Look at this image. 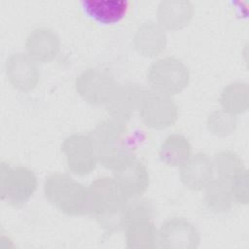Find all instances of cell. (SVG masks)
Returning a JSON list of instances; mask_svg holds the SVG:
<instances>
[{"label":"cell","instance_id":"cell-25","mask_svg":"<svg viewBox=\"0 0 249 249\" xmlns=\"http://www.w3.org/2000/svg\"><path fill=\"white\" fill-rule=\"evenodd\" d=\"M234 201L240 204L248 203V172L247 169L239 173L230 182Z\"/></svg>","mask_w":249,"mask_h":249},{"label":"cell","instance_id":"cell-16","mask_svg":"<svg viewBox=\"0 0 249 249\" xmlns=\"http://www.w3.org/2000/svg\"><path fill=\"white\" fill-rule=\"evenodd\" d=\"M81 4L85 14L103 24L118 22L128 10V2L124 0H84Z\"/></svg>","mask_w":249,"mask_h":249},{"label":"cell","instance_id":"cell-14","mask_svg":"<svg viewBox=\"0 0 249 249\" xmlns=\"http://www.w3.org/2000/svg\"><path fill=\"white\" fill-rule=\"evenodd\" d=\"M59 38L56 33L47 27H39L32 30L25 42L27 54L34 60L49 62L59 52Z\"/></svg>","mask_w":249,"mask_h":249},{"label":"cell","instance_id":"cell-20","mask_svg":"<svg viewBox=\"0 0 249 249\" xmlns=\"http://www.w3.org/2000/svg\"><path fill=\"white\" fill-rule=\"evenodd\" d=\"M223 110L231 115L245 112L248 108V87L246 83L235 82L226 87L220 97Z\"/></svg>","mask_w":249,"mask_h":249},{"label":"cell","instance_id":"cell-3","mask_svg":"<svg viewBox=\"0 0 249 249\" xmlns=\"http://www.w3.org/2000/svg\"><path fill=\"white\" fill-rule=\"evenodd\" d=\"M46 198L69 216L90 215L89 189L67 174L55 173L44 182Z\"/></svg>","mask_w":249,"mask_h":249},{"label":"cell","instance_id":"cell-19","mask_svg":"<svg viewBox=\"0 0 249 249\" xmlns=\"http://www.w3.org/2000/svg\"><path fill=\"white\" fill-rule=\"evenodd\" d=\"M126 247L155 248L160 247L159 231L153 219H145L130 224L125 229Z\"/></svg>","mask_w":249,"mask_h":249},{"label":"cell","instance_id":"cell-9","mask_svg":"<svg viewBox=\"0 0 249 249\" xmlns=\"http://www.w3.org/2000/svg\"><path fill=\"white\" fill-rule=\"evenodd\" d=\"M145 91L146 89L141 85L131 82L117 85L105 103L107 113L112 119L123 123L127 122L134 111L138 109Z\"/></svg>","mask_w":249,"mask_h":249},{"label":"cell","instance_id":"cell-8","mask_svg":"<svg viewBox=\"0 0 249 249\" xmlns=\"http://www.w3.org/2000/svg\"><path fill=\"white\" fill-rule=\"evenodd\" d=\"M138 112L143 123L156 129L169 127L178 119V108L173 100L156 91H145Z\"/></svg>","mask_w":249,"mask_h":249},{"label":"cell","instance_id":"cell-11","mask_svg":"<svg viewBox=\"0 0 249 249\" xmlns=\"http://www.w3.org/2000/svg\"><path fill=\"white\" fill-rule=\"evenodd\" d=\"M6 74L10 83L22 91L33 89L40 78L36 62L28 54L22 53H13L7 59Z\"/></svg>","mask_w":249,"mask_h":249},{"label":"cell","instance_id":"cell-18","mask_svg":"<svg viewBox=\"0 0 249 249\" xmlns=\"http://www.w3.org/2000/svg\"><path fill=\"white\" fill-rule=\"evenodd\" d=\"M159 156L160 160L169 166H182L192 156V145L184 135L173 133L161 143Z\"/></svg>","mask_w":249,"mask_h":249},{"label":"cell","instance_id":"cell-5","mask_svg":"<svg viewBox=\"0 0 249 249\" xmlns=\"http://www.w3.org/2000/svg\"><path fill=\"white\" fill-rule=\"evenodd\" d=\"M1 198L12 205L25 203L35 193L38 180L35 172L26 166L11 167L1 163Z\"/></svg>","mask_w":249,"mask_h":249},{"label":"cell","instance_id":"cell-24","mask_svg":"<svg viewBox=\"0 0 249 249\" xmlns=\"http://www.w3.org/2000/svg\"><path fill=\"white\" fill-rule=\"evenodd\" d=\"M209 130L219 136L231 133L236 126V118L224 110L214 112L207 121Z\"/></svg>","mask_w":249,"mask_h":249},{"label":"cell","instance_id":"cell-4","mask_svg":"<svg viewBox=\"0 0 249 249\" xmlns=\"http://www.w3.org/2000/svg\"><path fill=\"white\" fill-rule=\"evenodd\" d=\"M147 79L154 91L169 96L181 92L188 86L190 73L181 60L167 56L149 67Z\"/></svg>","mask_w":249,"mask_h":249},{"label":"cell","instance_id":"cell-17","mask_svg":"<svg viewBox=\"0 0 249 249\" xmlns=\"http://www.w3.org/2000/svg\"><path fill=\"white\" fill-rule=\"evenodd\" d=\"M134 45L137 51L146 56H154L160 53L166 45L164 29L155 22H145L136 31Z\"/></svg>","mask_w":249,"mask_h":249},{"label":"cell","instance_id":"cell-2","mask_svg":"<svg viewBox=\"0 0 249 249\" xmlns=\"http://www.w3.org/2000/svg\"><path fill=\"white\" fill-rule=\"evenodd\" d=\"M89 189L90 215L104 227L119 229V221L129 198L115 178L103 176L92 181Z\"/></svg>","mask_w":249,"mask_h":249},{"label":"cell","instance_id":"cell-6","mask_svg":"<svg viewBox=\"0 0 249 249\" xmlns=\"http://www.w3.org/2000/svg\"><path fill=\"white\" fill-rule=\"evenodd\" d=\"M117 85L112 72L104 67L88 68L75 82L78 94L93 105L105 104Z\"/></svg>","mask_w":249,"mask_h":249},{"label":"cell","instance_id":"cell-12","mask_svg":"<svg viewBox=\"0 0 249 249\" xmlns=\"http://www.w3.org/2000/svg\"><path fill=\"white\" fill-rule=\"evenodd\" d=\"M113 172V177L129 199L140 197L148 189V169L146 165L136 158Z\"/></svg>","mask_w":249,"mask_h":249},{"label":"cell","instance_id":"cell-13","mask_svg":"<svg viewBox=\"0 0 249 249\" xmlns=\"http://www.w3.org/2000/svg\"><path fill=\"white\" fill-rule=\"evenodd\" d=\"M180 168L181 181L188 189L203 190L213 180V161L204 153L192 155Z\"/></svg>","mask_w":249,"mask_h":249},{"label":"cell","instance_id":"cell-21","mask_svg":"<svg viewBox=\"0 0 249 249\" xmlns=\"http://www.w3.org/2000/svg\"><path fill=\"white\" fill-rule=\"evenodd\" d=\"M205 190V202L208 208L216 212H224L231 207L234 198L228 182L213 178Z\"/></svg>","mask_w":249,"mask_h":249},{"label":"cell","instance_id":"cell-10","mask_svg":"<svg viewBox=\"0 0 249 249\" xmlns=\"http://www.w3.org/2000/svg\"><path fill=\"white\" fill-rule=\"evenodd\" d=\"M160 247L196 248L198 244V232L195 226L183 218L165 221L159 231Z\"/></svg>","mask_w":249,"mask_h":249},{"label":"cell","instance_id":"cell-1","mask_svg":"<svg viewBox=\"0 0 249 249\" xmlns=\"http://www.w3.org/2000/svg\"><path fill=\"white\" fill-rule=\"evenodd\" d=\"M96 148L98 162L113 171L134 160L135 153L127 140V127L115 119L100 122L89 134Z\"/></svg>","mask_w":249,"mask_h":249},{"label":"cell","instance_id":"cell-15","mask_svg":"<svg viewBox=\"0 0 249 249\" xmlns=\"http://www.w3.org/2000/svg\"><path fill=\"white\" fill-rule=\"evenodd\" d=\"M193 5L186 0L161 1L158 9L160 25L163 29L178 30L189 24L193 18Z\"/></svg>","mask_w":249,"mask_h":249},{"label":"cell","instance_id":"cell-23","mask_svg":"<svg viewBox=\"0 0 249 249\" xmlns=\"http://www.w3.org/2000/svg\"><path fill=\"white\" fill-rule=\"evenodd\" d=\"M154 209L150 202L140 197L132 198L131 201L128 200L124 210L123 211L120 221L119 229L124 230L132 223L145 220L153 219Z\"/></svg>","mask_w":249,"mask_h":249},{"label":"cell","instance_id":"cell-22","mask_svg":"<svg viewBox=\"0 0 249 249\" xmlns=\"http://www.w3.org/2000/svg\"><path fill=\"white\" fill-rule=\"evenodd\" d=\"M213 167L217 172V178L229 184L235 176L246 169L238 155L231 151H221L216 154L213 160Z\"/></svg>","mask_w":249,"mask_h":249},{"label":"cell","instance_id":"cell-7","mask_svg":"<svg viewBox=\"0 0 249 249\" xmlns=\"http://www.w3.org/2000/svg\"><path fill=\"white\" fill-rule=\"evenodd\" d=\"M69 170L80 176L89 174L98 163L96 148L91 136L71 134L61 144Z\"/></svg>","mask_w":249,"mask_h":249}]
</instances>
